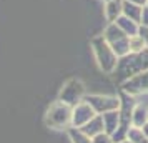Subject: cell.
<instances>
[{
  "instance_id": "6da1fadb",
  "label": "cell",
  "mask_w": 148,
  "mask_h": 143,
  "mask_svg": "<svg viewBox=\"0 0 148 143\" xmlns=\"http://www.w3.org/2000/svg\"><path fill=\"white\" fill-rule=\"evenodd\" d=\"M72 120V112L68 107L65 105H58L55 103L52 108L47 112V118H45V123L52 128H63L65 125H68Z\"/></svg>"
},
{
  "instance_id": "7a4b0ae2",
  "label": "cell",
  "mask_w": 148,
  "mask_h": 143,
  "mask_svg": "<svg viewBox=\"0 0 148 143\" xmlns=\"http://www.w3.org/2000/svg\"><path fill=\"white\" fill-rule=\"evenodd\" d=\"M82 83L80 82H68V85L65 87V88L62 90V100L65 103H68V105H72V103L77 102V98H78V95L82 93Z\"/></svg>"
},
{
  "instance_id": "3957f363",
  "label": "cell",
  "mask_w": 148,
  "mask_h": 143,
  "mask_svg": "<svg viewBox=\"0 0 148 143\" xmlns=\"http://www.w3.org/2000/svg\"><path fill=\"white\" fill-rule=\"evenodd\" d=\"M92 118H93V110L90 108V107H87V105H80V107L75 108L73 115H72V122L77 127H83Z\"/></svg>"
},
{
  "instance_id": "277c9868",
  "label": "cell",
  "mask_w": 148,
  "mask_h": 143,
  "mask_svg": "<svg viewBox=\"0 0 148 143\" xmlns=\"http://www.w3.org/2000/svg\"><path fill=\"white\" fill-rule=\"evenodd\" d=\"M101 128H103V118H92L88 123L83 125L82 131L87 133L88 136H97L98 133H101Z\"/></svg>"
},
{
  "instance_id": "5b68a950",
  "label": "cell",
  "mask_w": 148,
  "mask_h": 143,
  "mask_svg": "<svg viewBox=\"0 0 148 143\" xmlns=\"http://www.w3.org/2000/svg\"><path fill=\"white\" fill-rule=\"evenodd\" d=\"M116 123H118V113H107L103 115V128H105V133L112 135L116 128Z\"/></svg>"
},
{
  "instance_id": "8992f818",
  "label": "cell",
  "mask_w": 148,
  "mask_h": 143,
  "mask_svg": "<svg viewBox=\"0 0 148 143\" xmlns=\"http://www.w3.org/2000/svg\"><path fill=\"white\" fill-rule=\"evenodd\" d=\"M128 138H130V142L132 143H148V138L145 136V133H143V130L141 128H132L130 131L127 133Z\"/></svg>"
},
{
  "instance_id": "52a82bcc",
  "label": "cell",
  "mask_w": 148,
  "mask_h": 143,
  "mask_svg": "<svg viewBox=\"0 0 148 143\" xmlns=\"http://www.w3.org/2000/svg\"><path fill=\"white\" fill-rule=\"evenodd\" d=\"M132 118H133L135 127H136V128H141V127L147 123V118H148L147 116V110L143 108V107H138V108L133 112V116H132Z\"/></svg>"
},
{
  "instance_id": "ba28073f",
  "label": "cell",
  "mask_w": 148,
  "mask_h": 143,
  "mask_svg": "<svg viewBox=\"0 0 148 143\" xmlns=\"http://www.w3.org/2000/svg\"><path fill=\"white\" fill-rule=\"evenodd\" d=\"M68 135L72 138V143H93L90 140V136L87 133H83L82 130H70Z\"/></svg>"
},
{
  "instance_id": "9c48e42d",
  "label": "cell",
  "mask_w": 148,
  "mask_h": 143,
  "mask_svg": "<svg viewBox=\"0 0 148 143\" xmlns=\"http://www.w3.org/2000/svg\"><path fill=\"white\" fill-rule=\"evenodd\" d=\"M143 45H145L143 38H138V37H135V38H130V48H132V50H135V52L141 50V48H143Z\"/></svg>"
},
{
  "instance_id": "30bf717a",
  "label": "cell",
  "mask_w": 148,
  "mask_h": 143,
  "mask_svg": "<svg viewBox=\"0 0 148 143\" xmlns=\"http://www.w3.org/2000/svg\"><path fill=\"white\" fill-rule=\"evenodd\" d=\"M93 143H113V140L108 133H98L97 136H93Z\"/></svg>"
},
{
  "instance_id": "8fae6325",
  "label": "cell",
  "mask_w": 148,
  "mask_h": 143,
  "mask_svg": "<svg viewBox=\"0 0 148 143\" xmlns=\"http://www.w3.org/2000/svg\"><path fill=\"white\" fill-rule=\"evenodd\" d=\"M118 143H132V142H118Z\"/></svg>"
}]
</instances>
